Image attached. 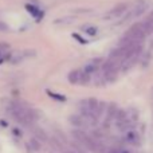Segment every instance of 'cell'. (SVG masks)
I'll use <instances>...</instances> for the list:
<instances>
[{
	"label": "cell",
	"mask_w": 153,
	"mask_h": 153,
	"mask_svg": "<svg viewBox=\"0 0 153 153\" xmlns=\"http://www.w3.org/2000/svg\"><path fill=\"white\" fill-rule=\"evenodd\" d=\"M10 111L12 117L22 125H32L38 120V114L34 109L27 106L23 102H11Z\"/></svg>",
	"instance_id": "1"
},
{
	"label": "cell",
	"mask_w": 153,
	"mask_h": 153,
	"mask_svg": "<svg viewBox=\"0 0 153 153\" xmlns=\"http://www.w3.org/2000/svg\"><path fill=\"white\" fill-rule=\"evenodd\" d=\"M67 79H69V82L71 85H82V86H85V85L90 83L91 75L86 74L82 69H76V70H73V71L69 73Z\"/></svg>",
	"instance_id": "2"
},
{
	"label": "cell",
	"mask_w": 153,
	"mask_h": 153,
	"mask_svg": "<svg viewBox=\"0 0 153 153\" xmlns=\"http://www.w3.org/2000/svg\"><path fill=\"white\" fill-rule=\"evenodd\" d=\"M122 141L126 143V144H129V145H134V146L140 145V143H141L140 133L132 128V129H129V130H126V132L122 133Z\"/></svg>",
	"instance_id": "3"
},
{
	"label": "cell",
	"mask_w": 153,
	"mask_h": 153,
	"mask_svg": "<svg viewBox=\"0 0 153 153\" xmlns=\"http://www.w3.org/2000/svg\"><path fill=\"white\" fill-rule=\"evenodd\" d=\"M102 63H103V59H101V58L91 59V61H89L83 67H82V70H83L86 74H89V75H94L101 70Z\"/></svg>",
	"instance_id": "4"
},
{
	"label": "cell",
	"mask_w": 153,
	"mask_h": 153,
	"mask_svg": "<svg viewBox=\"0 0 153 153\" xmlns=\"http://www.w3.org/2000/svg\"><path fill=\"white\" fill-rule=\"evenodd\" d=\"M126 11H128V4H126V3H122V4H118V5H116L114 8H111V10L105 15V18L106 19L120 18V16H122L125 12H126Z\"/></svg>",
	"instance_id": "5"
},
{
	"label": "cell",
	"mask_w": 153,
	"mask_h": 153,
	"mask_svg": "<svg viewBox=\"0 0 153 153\" xmlns=\"http://www.w3.org/2000/svg\"><path fill=\"white\" fill-rule=\"evenodd\" d=\"M117 111H118V109H117L116 103L109 105V108L106 109V118H105V121H103V128H105V129H108V128L110 126L111 121H114Z\"/></svg>",
	"instance_id": "6"
},
{
	"label": "cell",
	"mask_w": 153,
	"mask_h": 153,
	"mask_svg": "<svg viewBox=\"0 0 153 153\" xmlns=\"http://www.w3.org/2000/svg\"><path fill=\"white\" fill-rule=\"evenodd\" d=\"M70 122H71L73 125H74L75 128H78V129H83V128H86L87 125H89V122H87V120L85 118L82 114H75V116H70Z\"/></svg>",
	"instance_id": "7"
},
{
	"label": "cell",
	"mask_w": 153,
	"mask_h": 153,
	"mask_svg": "<svg viewBox=\"0 0 153 153\" xmlns=\"http://www.w3.org/2000/svg\"><path fill=\"white\" fill-rule=\"evenodd\" d=\"M26 145H27V151H28L30 153H38L40 149H42V143H40L38 138H35V137L31 138Z\"/></svg>",
	"instance_id": "8"
},
{
	"label": "cell",
	"mask_w": 153,
	"mask_h": 153,
	"mask_svg": "<svg viewBox=\"0 0 153 153\" xmlns=\"http://www.w3.org/2000/svg\"><path fill=\"white\" fill-rule=\"evenodd\" d=\"M34 137L38 138L40 143H46V141H47V134H46V132L43 129H39V128H36V129L34 130Z\"/></svg>",
	"instance_id": "9"
},
{
	"label": "cell",
	"mask_w": 153,
	"mask_h": 153,
	"mask_svg": "<svg viewBox=\"0 0 153 153\" xmlns=\"http://www.w3.org/2000/svg\"><path fill=\"white\" fill-rule=\"evenodd\" d=\"M106 153H132V152L128 151V149L124 148V146H113V148L108 149Z\"/></svg>",
	"instance_id": "10"
},
{
	"label": "cell",
	"mask_w": 153,
	"mask_h": 153,
	"mask_svg": "<svg viewBox=\"0 0 153 153\" xmlns=\"http://www.w3.org/2000/svg\"><path fill=\"white\" fill-rule=\"evenodd\" d=\"M83 31H85V34L90 35V36H94V35H97L98 30H97V27H94V26H85Z\"/></svg>",
	"instance_id": "11"
},
{
	"label": "cell",
	"mask_w": 153,
	"mask_h": 153,
	"mask_svg": "<svg viewBox=\"0 0 153 153\" xmlns=\"http://www.w3.org/2000/svg\"><path fill=\"white\" fill-rule=\"evenodd\" d=\"M27 10H28L30 13H32V15H35V16H39L40 15V11H38V8L32 7V5H27Z\"/></svg>",
	"instance_id": "12"
},
{
	"label": "cell",
	"mask_w": 153,
	"mask_h": 153,
	"mask_svg": "<svg viewBox=\"0 0 153 153\" xmlns=\"http://www.w3.org/2000/svg\"><path fill=\"white\" fill-rule=\"evenodd\" d=\"M5 59H10V54L7 51H0V63L4 62Z\"/></svg>",
	"instance_id": "13"
},
{
	"label": "cell",
	"mask_w": 153,
	"mask_h": 153,
	"mask_svg": "<svg viewBox=\"0 0 153 153\" xmlns=\"http://www.w3.org/2000/svg\"><path fill=\"white\" fill-rule=\"evenodd\" d=\"M48 94H50V97H53V98H55V100H58V101H65L66 98L63 97V95H59V94H55V93H51V91H48Z\"/></svg>",
	"instance_id": "14"
},
{
	"label": "cell",
	"mask_w": 153,
	"mask_h": 153,
	"mask_svg": "<svg viewBox=\"0 0 153 153\" xmlns=\"http://www.w3.org/2000/svg\"><path fill=\"white\" fill-rule=\"evenodd\" d=\"M8 31V26L5 23H3V22H0V32H5Z\"/></svg>",
	"instance_id": "15"
},
{
	"label": "cell",
	"mask_w": 153,
	"mask_h": 153,
	"mask_svg": "<svg viewBox=\"0 0 153 153\" xmlns=\"http://www.w3.org/2000/svg\"><path fill=\"white\" fill-rule=\"evenodd\" d=\"M73 36H74V38H75V39H78V40H79V43H82V45H85V43H87V42H86V40H85V39H83V38H81V36H79V35H78V34H73Z\"/></svg>",
	"instance_id": "16"
},
{
	"label": "cell",
	"mask_w": 153,
	"mask_h": 153,
	"mask_svg": "<svg viewBox=\"0 0 153 153\" xmlns=\"http://www.w3.org/2000/svg\"><path fill=\"white\" fill-rule=\"evenodd\" d=\"M10 48V46L7 43H0V51H7Z\"/></svg>",
	"instance_id": "17"
},
{
	"label": "cell",
	"mask_w": 153,
	"mask_h": 153,
	"mask_svg": "<svg viewBox=\"0 0 153 153\" xmlns=\"http://www.w3.org/2000/svg\"><path fill=\"white\" fill-rule=\"evenodd\" d=\"M62 153H78V152L71 151V149H63V148H62Z\"/></svg>",
	"instance_id": "18"
}]
</instances>
